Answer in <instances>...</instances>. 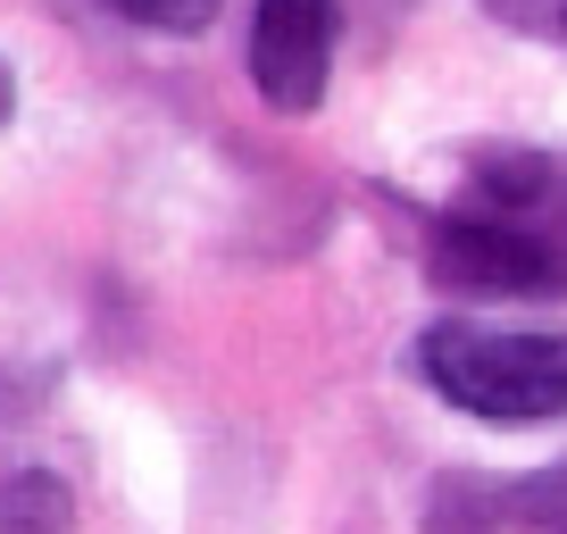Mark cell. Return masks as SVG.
<instances>
[{
    "label": "cell",
    "mask_w": 567,
    "mask_h": 534,
    "mask_svg": "<svg viewBox=\"0 0 567 534\" xmlns=\"http://www.w3.org/2000/svg\"><path fill=\"white\" fill-rule=\"evenodd\" d=\"M417 376L484 427H543L567 418V326L443 318L417 335Z\"/></svg>",
    "instance_id": "cell-1"
},
{
    "label": "cell",
    "mask_w": 567,
    "mask_h": 534,
    "mask_svg": "<svg viewBox=\"0 0 567 534\" xmlns=\"http://www.w3.org/2000/svg\"><path fill=\"white\" fill-rule=\"evenodd\" d=\"M425 276L460 301H559L567 259L550 243H534L526 226L493 209H451L425 226Z\"/></svg>",
    "instance_id": "cell-2"
},
{
    "label": "cell",
    "mask_w": 567,
    "mask_h": 534,
    "mask_svg": "<svg viewBox=\"0 0 567 534\" xmlns=\"http://www.w3.org/2000/svg\"><path fill=\"white\" fill-rule=\"evenodd\" d=\"M334 42H342V9L334 0H259L250 9V84L267 109L309 117L334 84Z\"/></svg>",
    "instance_id": "cell-3"
},
{
    "label": "cell",
    "mask_w": 567,
    "mask_h": 534,
    "mask_svg": "<svg viewBox=\"0 0 567 534\" xmlns=\"http://www.w3.org/2000/svg\"><path fill=\"white\" fill-rule=\"evenodd\" d=\"M467 209L509 217V226H526L534 243H550L567 259V160L559 151H493V160H476V201Z\"/></svg>",
    "instance_id": "cell-4"
},
{
    "label": "cell",
    "mask_w": 567,
    "mask_h": 534,
    "mask_svg": "<svg viewBox=\"0 0 567 534\" xmlns=\"http://www.w3.org/2000/svg\"><path fill=\"white\" fill-rule=\"evenodd\" d=\"M0 534H75V493L51 468H9V484H0Z\"/></svg>",
    "instance_id": "cell-5"
},
{
    "label": "cell",
    "mask_w": 567,
    "mask_h": 534,
    "mask_svg": "<svg viewBox=\"0 0 567 534\" xmlns=\"http://www.w3.org/2000/svg\"><path fill=\"white\" fill-rule=\"evenodd\" d=\"M501 526H509V510H501V484L467 476V468L434 476V493H425V534H501Z\"/></svg>",
    "instance_id": "cell-6"
},
{
    "label": "cell",
    "mask_w": 567,
    "mask_h": 534,
    "mask_svg": "<svg viewBox=\"0 0 567 534\" xmlns=\"http://www.w3.org/2000/svg\"><path fill=\"white\" fill-rule=\"evenodd\" d=\"M501 510H509V526H526V534H567V460L501 484Z\"/></svg>",
    "instance_id": "cell-7"
},
{
    "label": "cell",
    "mask_w": 567,
    "mask_h": 534,
    "mask_svg": "<svg viewBox=\"0 0 567 534\" xmlns=\"http://www.w3.org/2000/svg\"><path fill=\"white\" fill-rule=\"evenodd\" d=\"M125 25H151V34H200L217 18V0H109Z\"/></svg>",
    "instance_id": "cell-8"
},
{
    "label": "cell",
    "mask_w": 567,
    "mask_h": 534,
    "mask_svg": "<svg viewBox=\"0 0 567 534\" xmlns=\"http://www.w3.org/2000/svg\"><path fill=\"white\" fill-rule=\"evenodd\" d=\"M493 25L509 34H534V42H567V0H476Z\"/></svg>",
    "instance_id": "cell-9"
},
{
    "label": "cell",
    "mask_w": 567,
    "mask_h": 534,
    "mask_svg": "<svg viewBox=\"0 0 567 534\" xmlns=\"http://www.w3.org/2000/svg\"><path fill=\"white\" fill-rule=\"evenodd\" d=\"M42 392H51V368H34V376H0V418H34V410H42Z\"/></svg>",
    "instance_id": "cell-10"
},
{
    "label": "cell",
    "mask_w": 567,
    "mask_h": 534,
    "mask_svg": "<svg viewBox=\"0 0 567 534\" xmlns=\"http://www.w3.org/2000/svg\"><path fill=\"white\" fill-rule=\"evenodd\" d=\"M9 117H18V68L0 59V134H9Z\"/></svg>",
    "instance_id": "cell-11"
}]
</instances>
